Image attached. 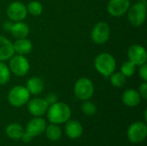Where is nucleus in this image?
<instances>
[{
	"label": "nucleus",
	"mask_w": 147,
	"mask_h": 146,
	"mask_svg": "<svg viewBox=\"0 0 147 146\" xmlns=\"http://www.w3.org/2000/svg\"><path fill=\"white\" fill-rule=\"evenodd\" d=\"M47 118L53 124H62L70 120L71 110L70 107L64 103L57 102L49 106L47 109Z\"/></svg>",
	"instance_id": "nucleus-1"
},
{
	"label": "nucleus",
	"mask_w": 147,
	"mask_h": 146,
	"mask_svg": "<svg viewBox=\"0 0 147 146\" xmlns=\"http://www.w3.org/2000/svg\"><path fill=\"white\" fill-rule=\"evenodd\" d=\"M94 65L97 72L105 77H109L115 71L116 61L112 54L109 52H102L96 57Z\"/></svg>",
	"instance_id": "nucleus-2"
},
{
	"label": "nucleus",
	"mask_w": 147,
	"mask_h": 146,
	"mask_svg": "<svg viewBox=\"0 0 147 146\" xmlns=\"http://www.w3.org/2000/svg\"><path fill=\"white\" fill-rule=\"evenodd\" d=\"M127 18L130 23L135 27L143 25L146 18V1H140L130 5L127 12Z\"/></svg>",
	"instance_id": "nucleus-3"
},
{
	"label": "nucleus",
	"mask_w": 147,
	"mask_h": 146,
	"mask_svg": "<svg viewBox=\"0 0 147 146\" xmlns=\"http://www.w3.org/2000/svg\"><path fill=\"white\" fill-rule=\"evenodd\" d=\"M95 88L93 82L87 77H81L75 83L74 94L81 101L90 100L94 95Z\"/></svg>",
	"instance_id": "nucleus-4"
},
{
	"label": "nucleus",
	"mask_w": 147,
	"mask_h": 146,
	"mask_svg": "<svg viewBox=\"0 0 147 146\" xmlns=\"http://www.w3.org/2000/svg\"><path fill=\"white\" fill-rule=\"evenodd\" d=\"M30 98V93L26 87L17 85L13 87L8 94V101L9 104L16 108H20L28 103Z\"/></svg>",
	"instance_id": "nucleus-5"
},
{
	"label": "nucleus",
	"mask_w": 147,
	"mask_h": 146,
	"mask_svg": "<svg viewBox=\"0 0 147 146\" xmlns=\"http://www.w3.org/2000/svg\"><path fill=\"white\" fill-rule=\"evenodd\" d=\"M9 60V71L14 75L16 77H23L28 74L30 69V65L28 59L24 55L15 53Z\"/></svg>",
	"instance_id": "nucleus-6"
},
{
	"label": "nucleus",
	"mask_w": 147,
	"mask_h": 146,
	"mask_svg": "<svg viewBox=\"0 0 147 146\" xmlns=\"http://www.w3.org/2000/svg\"><path fill=\"white\" fill-rule=\"evenodd\" d=\"M127 138L134 144L143 142L147 136V126L145 122L137 121L133 123L127 130Z\"/></svg>",
	"instance_id": "nucleus-7"
},
{
	"label": "nucleus",
	"mask_w": 147,
	"mask_h": 146,
	"mask_svg": "<svg viewBox=\"0 0 147 146\" xmlns=\"http://www.w3.org/2000/svg\"><path fill=\"white\" fill-rule=\"evenodd\" d=\"M110 36V28L109 24L105 22H97L91 31L92 40L98 45L105 44Z\"/></svg>",
	"instance_id": "nucleus-8"
},
{
	"label": "nucleus",
	"mask_w": 147,
	"mask_h": 146,
	"mask_svg": "<svg viewBox=\"0 0 147 146\" xmlns=\"http://www.w3.org/2000/svg\"><path fill=\"white\" fill-rule=\"evenodd\" d=\"M6 14L9 21L16 22H22L26 18L28 15V10L26 5L23 4L22 2L15 1L8 6L6 9Z\"/></svg>",
	"instance_id": "nucleus-9"
},
{
	"label": "nucleus",
	"mask_w": 147,
	"mask_h": 146,
	"mask_svg": "<svg viewBox=\"0 0 147 146\" xmlns=\"http://www.w3.org/2000/svg\"><path fill=\"white\" fill-rule=\"evenodd\" d=\"M128 60L134 64L136 66H140L146 64L147 60V52L146 48L140 45H132L127 50Z\"/></svg>",
	"instance_id": "nucleus-10"
},
{
	"label": "nucleus",
	"mask_w": 147,
	"mask_h": 146,
	"mask_svg": "<svg viewBox=\"0 0 147 146\" xmlns=\"http://www.w3.org/2000/svg\"><path fill=\"white\" fill-rule=\"evenodd\" d=\"M130 5V0H109L107 5V10L110 15L121 17L127 14Z\"/></svg>",
	"instance_id": "nucleus-11"
},
{
	"label": "nucleus",
	"mask_w": 147,
	"mask_h": 146,
	"mask_svg": "<svg viewBox=\"0 0 147 146\" xmlns=\"http://www.w3.org/2000/svg\"><path fill=\"white\" fill-rule=\"evenodd\" d=\"M49 105L44 98H34L28 102V110L34 117H41L44 115Z\"/></svg>",
	"instance_id": "nucleus-12"
},
{
	"label": "nucleus",
	"mask_w": 147,
	"mask_h": 146,
	"mask_svg": "<svg viewBox=\"0 0 147 146\" xmlns=\"http://www.w3.org/2000/svg\"><path fill=\"white\" fill-rule=\"evenodd\" d=\"M47 127L46 120L41 117H35L28 121L26 127V133L32 138L37 137L45 132Z\"/></svg>",
	"instance_id": "nucleus-13"
},
{
	"label": "nucleus",
	"mask_w": 147,
	"mask_h": 146,
	"mask_svg": "<svg viewBox=\"0 0 147 146\" xmlns=\"http://www.w3.org/2000/svg\"><path fill=\"white\" fill-rule=\"evenodd\" d=\"M14 54L13 43L6 37L0 35V61L9 60Z\"/></svg>",
	"instance_id": "nucleus-14"
},
{
	"label": "nucleus",
	"mask_w": 147,
	"mask_h": 146,
	"mask_svg": "<svg viewBox=\"0 0 147 146\" xmlns=\"http://www.w3.org/2000/svg\"><path fill=\"white\" fill-rule=\"evenodd\" d=\"M141 96L136 89H128L122 94V102L123 103L130 108L136 107L140 104Z\"/></svg>",
	"instance_id": "nucleus-15"
},
{
	"label": "nucleus",
	"mask_w": 147,
	"mask_h": 146,
	"mask_svg": "<svg viewBox=\"0 0 147 146\" xmlns=\"http://www.w3.org/2000/svg\"><path fill=\"white\" fill-rule=\"evenodd\" d=\"M65 133L70 139H78L83 134V126L78 120H69L66 121Z\"/></svg>",
	"instance_id": "nucleus-16"
},
{
	"label": "nucleus",
	"mask_w": 147,
	"mask_h": 146,
	"mask_svg": "<svg viewBox=\"0 0 147 146\" xmlns=\"http://www.w3.org/2000/svg\"><path fill=\"white\" fill-rule=\"evenodd\" d=\"M13 47L15 53L20 55H26L32 51L33 45L31 40H29L27 38L16 39V41L13 43Z\"/></svg>",
	"instance_id": "nucleus-17"
},
{
	"label": "nucleus",
	"mask_w": 147,
	"mask_h": 146,
	"mask_svg": "<svg viewBox=\"0 0 147 146\" xmlns=\"http://www.w3.org/2000/svg\"><path fill=\"white\" fill-rule=\"evenodd\" d=\"M9 32L16 39L27 38L29 34V27L23 22H16L13 23Z\"/></svg>",
	"instance_id": "nucleus-18"
},
{
	"label": "nucleus",
	"mask_w": 147,
	"mask_h": 146,
	"mask_svg": "<svg viewBox=\"0 0 147 146\" xmlns=\"http://www.w3.org/2000/svg\"><path fill=\"white\" fill-rule=\"evenodd\" d=\"M27 89L31 95L36 96L40 94L44 89V82L38 77H33L27 81Z\"/></svg>",
	"instance_id": "nucleus-19"
},
{
	"label": "nucleus",
	"mask_w": 147,
	"mask_h": 146,
	"mask_svg": "<svg viewBox=\"0 0 147 146\" xmlns=\"http://www.w3.org/2000/svg\"><path fill=\"white\" fill-rule=\"evenodd\" d=\"M23 133H24V130L22 126L19 124L12 123V124H9L6 127V134L9 138L12 139H15V140L21 139Z\"/></svg>",
	"instance_id": "nucleus-20"
},
{
	"label": "nucleus",
	"mask_w": 147,
	"mask_h": 146,
	"mask_svg": "<svg viewBox=\"0 0 147 146\" xmlns=\"http://www.w3.org/2000/svg\"><path fill=\"white\" fill-rule=\"evenodd\" d=\"M46 135L51 141H58L62 136V131L57 124H52L46 127Z\"/></svg>",
	"instance_id": "nucleus-21"
},
{
	"label": "nucleus",
	"mask_w": 147,
	"mask_h": 146,
	"mask_svg": "<svg viewBox=\"0 0 147 146\" xmlns=\"http://www.w3.org/2000/svg\"><path fill=\"white\" fill-rule=\"evenodd\" d=\"M109 80L110 83L113 86L116 87V88H121L125 85L126 82H127V77L121 72H113L109 77Z\"/></svg>",
	"instance_id": "nucleus-22"
},
{
	"label": "nucleus",
	"mask_w": 147,
	"mask_h": 146,
	"mask_svg": "<svg viewBox=\"0 0 147 146\" xmlns=\"http://www.w3.org/2000/svg\"><path fill=\"white\" fill-rule=\"evenodd\" d=\"M10 73L9 65L3 61H0V85H4L9 81Z\"/></svg>",
	"instance_id": "nucleus-23"
},
{
	"label": "nucleus",
	"mask_w": 147,
	"mask_h": 146,
	"mask_svg": "<svg viewBox=\"0 0 147 146\" xmlns=\"http://www.w3.org/2000/svg\"><path fill=\"white\" fill-rule=\"evenodd\" d=\"M26 7H27L28 13H29L33 16H38L43 11V6L38 1H32L28 3V4Z\"/></svg>",
	"instance_id": "nucleus-24"
},
{
	"label": "nucleus",
	"mask_w": 147,
	"mask_h": 146,
	"mask_svg": "<svg viewBox=\"0 0 147 146\" xmlns=\"http://www.w3.org/2000/svg\"><path fill=\"white\" fill-rule=\"evenodd\" d=\"M135 71H136V65L129 60L125 61L121 66V72L126 77H131L135 73Z\"/></svg>",
	"instance_id": "nucleus-25"
},
{
	"label": "nucleus",
	"mask_w": 147,
	"mask_h": 146,
	"mask_svg": "<svg viewBox=\"0 0 147 146\" xmlns=\"http://www.w3.org/2000/svg\"><path fill=\"white\" fill-rule=\"evenodd\" d=\"M81 109H82V112L87 115V116H92L94 115L96 111H97V108H96V106L91 102H89L88 100L87 101H84V102L82 104L81 106Z\"/></svg>",
	"instance_id": "nucleus-26"
},
{
	"label": "nucleus",
	"mask_w": 147,
	"mask_h": 146,
	"mask_svg": "<svg viewBox=\"0 0 147 146\" xmlns=\"http://www.w3.org/2000/svg\"><path fill=\"white\" fill-rule=\"evenodd\" d=\"M139 75L140 77V78L144 81L146 82L147 81V65L143 64L141 65H140V70H139Z\"/></svg>",
	"instance_id": "nucleus-27"
},
{
	"label": "nucleus",
	"mask_w": 147,
	"mask_h": 146,
	"mask_svg": "<svg viewBox=\"0 0 147 146\" xmlns=\"http://www.w3.org/2000/svg\"><path fill=\"white\" fill-rule=\"evenodd\" d=\"M44 99L46 100V102H47V104L49 106L58 102V96L54 93H49V94H47Z\"/></svg>",
	"instance_id": "nucleus-28"
},
{
	"label": "nucleus",
	"mask_w": 147,
	"mask_h": 146,
	"mask_svg": "<svg viewBox=\"0 0 147 146\" xmlns=\"http://www.w3.org/2000/svg\"><path fill=\"white\" fill-rule=\"evenodd\" d=\"M139 93L140 95V96L142 98H144L145 100L147 99V83L144 82L142 83L140 87H139Z\"/></svg>",
	"instance_id": "nucleus-29"
},
{
	"label": "nucleus",
	"mask_w": 147,
	"mask_h": 146,
	"mask_svg": "<svg viewBox=\"0 0 147 146\" xmlns=\"http://www.w3.org/2000/svg\"><path fill=\"white\" fill-rule=\"evenodd\" d=\"M32 137L29 135V134H28L26 132H24V133H23V135H22V140L23 141V142H25V143H29L31 140H32Z\"/></svg>",
	"instance_id": "nucleus-30"
},
{
	"label": "nucleus",
	"mask_w": 147,
	"mask_h": 146,
	"mask_svg": "<svg viewBox=\"0 0 147 146\" xmlns=\"http://www.w3.org/2000/svg\"><path fill=\"white\" fill-rule=\"evenodd\" d=\"M12 25H13V22H12L8 21V22H5L3 23V28H4V29H5L6 31L9 32V31H10V29H11Z\"/></svg>",
	"instance_id": "nucleus-31"
},
{
	"label": "nucleus",
	"mask_w": 147,
	"mask_h": 146,
	"mask_svg": "<svg viewBox=\"0 0 147 146\" xmlns=\"http://www.w3.org/2000/svg\"><path fill=\"white\" fill-rule=\"evenodd\" d=\"M145 120H146V121L147 120V110L145 111Z\"/></svg>",
	"instance_id": "nucleus-32"
},
{
	"label": "nucleus",
	"mask_w": 147,
	"mask_h": 146,
	"mask_svg": "<svg viewBox=\"0 0 147 146\" xmlns=\"http://www.w3.org/2000/svg\"><path fill=\"white\" fill-rule=\"evenodd\" d=\"M140 1H146V0H140Z\"/></svg>",
	"instance_id": "nucleus-33"
}]
</instances>
